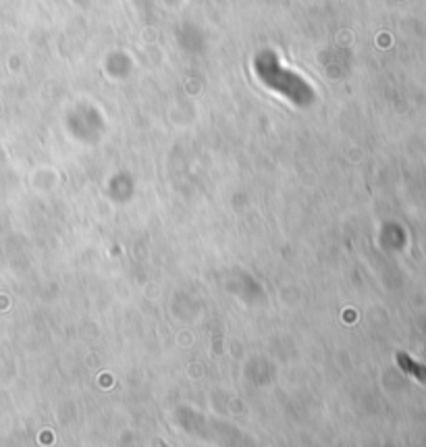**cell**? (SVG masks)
<instances>
[{
	"mask_svg": "<svg viewBox=\"0 0 426 447\" xmlns=\"http://www.w3.org/2000/svg\"><path fill=\"white\" fill-rule=\"evenodd\" d=\"M395 362H397V366H400L406 375L414 377V379H416V381H420V383H426L425 364L416 362V360H414L412 356H408L406 352H397V354H395Z\"/></svg>",
	"mask_w": 426,
	"mask_h": 447,
	"instance_id": "1",
	"label": "cell"
},
{
	"mask_svg": "<svg viewBox=\"0 0 426 447\" xmlns=\"http://www.w3.org/2000/svg\"><path fill=\"white\" fill-rule=\"evenodd\" d=\"M158 447H168L166 444H158Z\"/></svg>",
	"mask_w": 426,
	"mask_h": 447,
	"instance_id": "2",
	"label": "cell"
}]
</instances>
